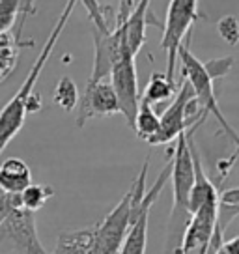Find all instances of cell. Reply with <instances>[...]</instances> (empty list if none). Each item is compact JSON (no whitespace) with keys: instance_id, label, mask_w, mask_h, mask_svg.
Segmentation results:
<instances>
[{"instance_id":"7c38bea8","label":"cell","mask_w":239,"mask_h":254,"mask_svg":"<svg viewBox=\"0 0 239 254\" xmlns=\"http://www.w3.org/2000/svg\"><path fill=\"white\" fill-rule=\"evenodd\" d=\"M36 13V4H32L30 8L24 11L23 15L19 17V21L15 23V26L8 32H2L0 34V84L8 79L11 73L15 71L17 60L21 55V49L34 47V41L23 40V26L26 17Z\"/></svg>"},{"instance_id":"7402d4cb","label":"cell","mask_w":239,"mask_h":254,"mask_svg":"<svg viewBox=\"0 0 239 254\" xmlns=\"http://www.w3.org/2000/svg\"><path fill=\"white\" fill-rule=\"evenodd\" d=\"M221 206L230 213L228 215L230 221L236 217V215H239V187L224 190L223 194H221Z\"/></svg>"},{"instance_id":"9c48e42d","label":"cell","mask_w":239,"mask_h":254,"mask_svg":"<svg viewBox=\"0 0 239 254\" xmlns=\"http://www.w3.org/2000/svg\"><path fill=\"white\" fill-rule=\"evenodd\" d=\"M170 180V161H168L165 168L161 170L159 178L155 180L150 189H146V194L142 198V206L138 209L135 222L131 224L127 232V238L121 245L120 254H146V247H148V224H150V211H152L153 204L159 198L161 190L165 189L167 182Z\"/></svg>"},{"instance_id":"e0dca14e","label":"cell","mask_w":239,"mask_h":254,"mask_svg":"<svg viewBox=\"0 0 239 254\" xmlns=\"http://www.w3.org/2000/svg\"><path fill=\"white\" fill-rule=\"evenodd\" d=\"M53 194H55L53 187L43 185V183H30L19 194V202H21V207H23L24 211L36 213V211H40L41 207L47 204L49 198H53Z\"/></svg>"},{"instance_id":"603a6c76","label":"cell","mask_w":239,"mask_h":254,"mask_svg":"<svg viewBox=\"0 0 239 254\" xmlns=\"http://www.w3.org/2000/svg\"><path fill=\"white\" fill-rule=\"evenodd\" d=\"M215 254H239V236L223 241Z\"/></svg>"},{"instance_id":"ac0fdd59","label":"cell","mask_w":239,"mask_h":254,"mask_svg":"<svg viewBox=\"0 0 239 254\" xmlns=\"http://www.w3.org/2000/svg\"><path fill=\"white\" fill-rule=\"evenodd\" d=\"M79 88L71 77H62L55 86V103L64 111H75L79 105Z\"/></svg>"},{"instance_id":"44dd1931","label":"cell","mask_w":239,"mask_h":254,"mask_svg":"<svg viewBox=\"0 0 239 254\" xmlns=\"http://www.w3.org/2000/svg\"><path fill=\"white\" fill-rule=\"evenodd\" d=\"M234 65V58L232 56H223V58H213L204 62V69H206L207 77L215 82L217 79H223L232 71Z\"/></svg>"},{"instance_id":"2e32d148","label":"cell","mask_w":239,"mask_h":254,"mask_svg":"<svg viewBox=\"0 0 239 254\" xmlns=\"http://www.w3.org/2000/svg\"><path fill=\"white\" fill-rule=\"evenodd\" d=\"M159 116L155 114L153 107L146 101H140V107H138V112H136L135 124H133V129L135 133L142 140L150 142L153 136L159 133Z\"/></svg>"},{"instance_id":"7a4b0ae2","label":"cell","mask_w":239,"mask_h":254,"mask_svg":"<svg viewBox=\"0 0 239 254\" xmlns=\"http://www.w3.org/2000/svg\"><path fill=\"white\" fill-rule=\"evenodd\" d=\"M4 241L23 254H49L38 236L36 213L24 211L19 196L0 192V243Z\"/></svg>"},{"instance_id":"8992f818","label":"cell","mask_w":239,"mask_h":254,"mask_svg":"<svg viewBox=\"0 0 239 254\" xmlns=\"http://www.w3.org/2000/svg\"><path fill=\"white\" fill-rule=\"evenodd\" d=\"M200 17L198 2L196 0H172L168 2L167 19L163 23V40L161 49L167 55V75L170 80H174L176 60L178 53L183 45L185 36H189L191 26Z\"/></svg>"},{"instance_id":"ba28073f","label":"cell","mask_w":239,"mask_h":254,"mask_svg":"<svg viewBox=\"0 0 239 254\" xmlns=\"http://www.w3.org/2000/svg\"><path fill=\"white\" fill-rule=\"evenodd\" d=\"M219 228H221V198H215L202 204L196 211L189 215L183 239L174 254H207Z\"/></svg>"},{"instance_id":"d6986e66","label":"cell","mask_w":239,"mask_h":254,"mask_svg":"<svg viewBox=\"0 0 239 254\" xmlns=\"http://www.w3.org/2000/svg\"><path fill=\"white\" fill-rule=\"evenodd\" d=\"M34 2H19V0H0V34L11 30L19 17L32 6Z\"/></svg>"},{"instance_id":"52a82bcc","label":"cell","mask_w":239,"mask_h":254,"mask_svg":"<svg viewBox=\"0 0 239 254\" xmlns=\"http://www.w3.org/2000/svg\"><path fill=\"white\" fill-rule=\"evenodd\" d=\"M135 222L133 189H129L120 204L107 213L103 221L94 226V241L88 254H120L127 238L131 224Z\"/></svg>"},{"instance_id":"4fadbf2b","label":"cell","mask_w":239,"mask_h":254,"mask_svg":"<svg viewBox=\"0 0 239 254\" xmlns=\"http://www.w3.org/2000/svg\"><path fill=\"white\" fill-rule=\"evenodd\" d=\"M32 183L28 163L21 157H8L0 163V190L4 194L19 196Z\"/></svg>"},{"instance_id":"ffe728a7","label":"cell","mask_w":239,"mask_h":254,"mask_svg":"<svg viewBox=\"0 0 239 254\" xmlns=\"http://www.w3.org/2000/svg\"><path fill=\"white\" fill-rule=\"evenodd\" d=\"M217 32L228 45H238L239 43V21L236 15H224L217 23Z\"/></svg>"},{"instance_id":"9a60e30c","label":"cell","mask_w":239,"mask_h":254,"mask_svg":"<svg viewBox=\"0 0 239 254\" xmlns=\"http://www.w3.org/2000/svg\"><path fill=\"white\" fill-rule=\"evenodd\" d=\"M176 82L174 80H170L165 75V73H152V77L148 80V84L144 88V94H140L142 97V101L146 103L153 105L157 103H165L168 99H174L176 95Z\"/></svg>"},{"instance_id":"277c9868","label":"cell","mask_w":239,"mask_h":254,"mask_svg":"<svg viewBox=\"0 0 239 254\" xmlns=\"http://www.w3.org/2000/svg\"><path fill=\"white\" fill-rule=\"evenodd\" d=\"M178 58L181 62V75L192 86L194 99L198 103L200 111L204 112V114H211L217 120V124L221 126V129L228 135V138L234 142V146L238 148L239 155V133L232 127V124H228L226 116L221 111L219 101H217L213 80L207 77L206 69H204V64L200 62L198 58L191 53V49H189V36H187V45H181L179 53H178Z\"/></svg>"},{"instance_id":"3957f363","label":"cell","mask_w":239,"mask_h":254,"mask_svg":"<svg viewBox=\"0 0 239 254\" xmlns=\"http://www.w3.org/2000/svg\"><path fill=\"white\" fill-rule=\"evenodd\" d=\"M192 126L189 131H185L176 138L172 150L168 151L170 161V183H172V209L170 219L183 217V221H189V196H191L192 185H194V159H192V133L200 126Z\"/></svg>"},{"instance_id":"6da1fadb","label":"cell","mask_w":239,"mask_h":254,"mask_svg":"<svg viewBox=\"0 0 239 254\" xmlns=\"http://www.w3.org/2000/svg\"><path fill=\"white\" fill-rule=\"evenodd\" d=\"M75 6H77L75 0L67 2V6L64 8L62 15L58 17V21L55 23L51 34L47 36V40L43 43L40 55L36 58V62L32 64V67H30V71L26 75V79L23 80L21 88L17 90V94L9 99L8 103L2 107V111H0V155H2V151L6 150V146L15 138L17 133L23 129L26 114H28V97L34 92V86H36V82L40 79L45 64L49 62V58L53 55V51H55L56 43H58L62 32H64L65 24L69 21Z\"/></svg>"},{"instance_id":"5bb4252c","label":"cell","mask_w":239,"mask_h":254,"mask_svg":"<svg viewBox=\"0 0 239 254\" xmlns=\"http://www.w3.org/2000/svg\"><path fill=\"white\" fill-rule=\"evenodd\" d=\"M94 241V226L60 234L53 254H88Z\"/></svg>"},{"instance_id":"30bf717a","label":"cell","mask_w":239,"mask_h":254,"mask_svg":"<svg viewBox=\"0 0 239 254\" xmlns=\"http://www.w3.org/2000/svg\"><path fill=\"white\" fill-rule=\"evenodd\" d=\"M111 84L114 94L118 97L120 114H123L127 124L133 127L136 112L140 107V92H138V79H136V65L133 56H123L111 73Z\"/></svg>"},{"instance_id":"8fae6325","label":"cell","mask_w":239,"mask_h":254,"mask_svg":"<svg viewBox=\"0 0 239 254\" xmlns=\"http://www.w3.org/2000/svg\"><path fill=\"white\" fill-rule=\"evenodd\" d=\"M120 114L118 97L114 94L111 79L86 82L82 97L77 105V127H82L88 120Z\"/></svg>"},{"instance_id":"5b68a950","label":"cell","mask_w":239,"mask_h":254,"mask_svg":"<svg viewBox=\"0 0 239 254\" xmlns=\"http://www.w3.org/2000/svg\"><path fill=\"white\" fill-rule=\"evenodd\" d=\"M207 114L200 111L198 103L194 99L192 86L187 80H181V86L176 92L172 103L167 107V111L161 114L159 118V133L153 136L148 144L152 146H163V144L176 142V138L189 131L191 124H198L202 120H206Z\"/></svg>"}]
</instances>
